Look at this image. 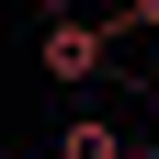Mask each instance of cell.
Here are the masks:
<instances>
[{
  "label": "cell",
  "mask_w": 159,
  "mask_h": 159,
  "mask_svg": "<svg viewBox=\"0 0 159 159\" xmlns=\"http://www.w3.org/2000/svg\"><path fill=\"white\" fill-rule=\"evenodd\" d=\"M57 159H114V125H91V114H80V125L57 136Z\"/></svg>",
  "instance_id": "2"
},
{
  "label": "cell",
  "mask_w": 159,
  "mask_h": 159,
  "mask_svg": "<svg viewBox=\"0 0 159 159\" xmlns=\"http://www.w3.org/2000/svg\"><path fill=\"white\" fill-rule=\"evenodd\" d=\"M34 11H57V23H68V11H80V0H34Z\"/></svg>",
  "instance_id": "4"
},
{
  "label": "cell",
  "mask_w": 159,
  "mask_h": 159,
  "mask_svg": "<svg viewBox=\"0 0 159 159\" xmlns=\"http://www.w3.org/2000/svg\"><path fill=\"white\" fill-rule=\"evenodd\" d=\"M102 23H148V34H159V0H114Z\"/></svg>",
  "instance_id": "3"
},
{
  "label": "cell",
  "mask_w": 159,
  "mask_h": 159,
  "mask_svg": "<svg viewBox=\"0 0 159 159\" xmlns=\"http://www.w3.org/2000/svg\"><path fill=\"white\" fill-rule=\"evenodd\" d=\"M102 57H114V23H102V11L46 23V80H102Z\"/></svg>",
  "instance_id": "1"
}]
</instances>
